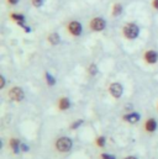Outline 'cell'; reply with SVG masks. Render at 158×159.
I'll return each mask as SVG.
<instances>
[{
	"label": "cell",
	"mask_w": 158,
	"mask_h": 159,
	"mask_svg": "<svg viewBox=\"0 0 158 159\" xmlns=\"http://www.w3.org/2000/svg\"><path fill=\"white\" fill-rule=\"evenodd\" d=\"M17 1H19V0H9V2H10V4H12V5L17 4Z\"/></svg>",
	"instance_id": "obj_23"
},
{
	"label": "cell",
	"mask_w": 158,
	"mask_h": 159,
	"mask_svg": "<svg viewBox=\"0 0 158 159\" xmlns=\"http://www.w3.org/2000/svg\"><path fill=\"white\" fill-rule=\"evenodd\" d=\"M47 80H48V84H51V85L54 84V80H53V78H52L49 74H47Z\"/></svg>",
	"instance_id": "obj_18"
},
{
	"label": "cell",
	"mask_w": 158,
	"mask_h": 159,
	"mask_svg": "<svg viewBox=\"0 0 158 159\" xmlns=\"http://www.w3.org/2000/svg\"><path fill=\"white\" fill-rule=\"evenodd\" d=\"M145 58H146V61H147L150 64H153V63H156V62H157L158 54L155 52V51H148V52H146Z\"/></svg>",
	"instance_id": "obj_7"
},
{
	"label": "cell",
	"mask_w": 158,
	"mask_h": 159,
	"mask_svg": "<svg viewBox=\"0 0 158 159\" xmlns=\"http://www.w3.org/2000/svg\"><path fill=\"white\" fill-rule=\"evenodd\" d=\"M90 26H92V28H93L94 31H101V30H104V27H105V21H104L103 19H100V17H95V19L90 22Z\"/></svg>",
	"instance_id": "obj_4"
},
{
	"label": "cell",
	"mask_w": 158,
	"mask_h": 159,
	"mask_svg": "<svg viewBox=\"0 0 158 159\" xmlns=\"http://www.w3.org/2000/svg\"><path fill=\"white\" fill-rule=\"evenodd\" d=\"M80 125H82V121H80V120H79V121H75V123L72 126V128H77V127L80 126Z\"/></svg>",
	"instance_id": "obj_19"
},
{
	"label": "cell",
	"mask_w": 158,
	"mask_h": 159,
	"mask_svg": "<svg viewBox=\"0 0 158 159\" xmlns=\"http://www.w3.org/2000/svg\"><path fill=\"white\" fill-rule=\"evenodd\" d=\"M156 128H157V122H156V120H153V118L147 120V122H146V130H147L148 132H153Z\"/></svg>",
	"instance_id": "obj_9"
},
{
	"label": "cell",
	"mask_w": 158,
	"mask_h": 159,
	"mask_svg": "<svg viewBox=\"0 0 158 159\" xmlns=\"http://www.w3.org/2000/svg\"><path fill=\"white\" fill-rule=\"evenodd\" d=\"M68 28H69L70 33L74 35V36H78V35H80V32H82V25H80L78 21L70 22L69 26H68Z\"/></svg>",
	"instance_id": "obj_5"
},
{
	"label": "cell",
	"mask_w": 158,
	"mask_h": 159,
	"mask_svg": "<svg viewBox=\"0 0 158 159\" xmlns=\"http://www.w3.org/2000/svg\"><path fill=\"white\" fill-rule=\"evenodd\" d=\"M101 158L103 159H115L113 156H108V154H103V156H101Z\"/></svg>",
	"instance_id": "obj_20"
},
{
	"label": "cell",
	"mask_w": 158,
	"mask_h": 159,
	"mask_svg": "<svg viewBox=\"0 0 158 159\" xmlns=\"http://www.w3.org/2000/svg\"><path fill=\"white\" fill-rule=\"evenodd\" d=\"M0 88H4V85H5V83H4V77H0Z\"/></svg>",
	"instance_id": "obj_21"
},
{
	"label": "cell",
	"mask_w": 158,
	"mask_h": 159,
	"mask_svg": "<svg viewBox=\"0 0 158 159\" xmlns=\"http://www.w3.org/2000/svg\"><path fill=\"white\" fill-rule=\"evenodd\" d=\"M153 6H155L156 9H158V0H153Z\"/></svg>",
	"instance_id": "obj_22"
},
{
	"label": "cell",
	"mask_w": 158,
	"mask_h": 159,
	"mask_svg": "<svg viewBox=\"0 0 158 159\" xmlns=\"http://www.w3.org/2000/svg\"><path fill=\"white\" fill-rule=\"evenodd\" d=\"M125 120H126V121H129L130 123H136V122H139V120H140V115H139V114L132 112V114L126 115V116H125Z\"/></svg>",
	"instance_id": "obj_8"
},
{
	"label": "cell",
	"mask_w": 158,
	"mask_h": 159,
	"mask_svg": "<svg viewBox=\"0 0 158 159\" xmlns=\"http://www.w3.org/2000/svg\"><path fill=\"white\" fill-rule=\"evenodd\" d=\"M69 106H70V102H69V100H68V99L63 97V99H61V100H59V109L66 110V109H68Z\"/></svg>",
	"instance_id": "obj_11"
},
{
	"label": "cell",
	"mask_w": 158,
	"mask_h": 159,
	"mask_svg": "<svg viewBox=\"0 0 158 159\" xmlns=\"http://www.w3.org/2000/svg\"><path fill=\"white\" fill-rule=\"evenodd\" d=\"M48 40H49V42H51L52 45H57V43L59 42V36H58L57 33H52V35H49Z\"/></svg>",
	"instance_id": "obj_12"
},
{
	"label": "cell",
	"mask_w": 158,
	"mask_h": 159,
	"mask_svg": "<svg viewBox=\"0 0 158 159\" xmlns=\"http://www.w3.org/2000/svg\"><path fill=\"white\" fill-rule=\"evenodd\" d=\"M121 11H122V6L120 5V4H115V6H114V15L115 16H117V15H120L121 14Z\"/></svg>",
	"instance_id": "obj_13"
},
{
	"label": "cell",
	"mask_w": 158,
	"mask_h": 159,
	"mask_svg": "<svg viewBox=\"0 0 158 159\" xmlns=\"http://www.w3.org/2000/svg\"><path fill=\"white\" fill-rule=\"evenodd\" d=\"M96 144H98L99 147H103V146L105 144V138H104V137L98 138V140H96Z\"/></svg>",
	"instance_id": "obj_15"
},
{
	"label": "cell",
	"mask_w": 158,
	"mask_h": 159,
	"mask_svg": "<svg viewBox=\"0 0 158 159\" xmlns=\"http://www.w3.org/2000/svg\"><path fill=\"white\" fill-rule=\"evenodd\" d=\"M9 96L14 101H21L23 99V91L20 88H12L9 92Z\"/></svg>",
	"instance_id": "obj_3"
},
{
	"label": "cell",
	"mask_w": 158,
	"mask_h": 159,
	"mask_svg": "<svg viewBox=\"0 0 158 159\" xmlns=\"http://www.w3.org/2000/svg\"><path fill=\"white\" fill-rule=\"evenodd\" d=\"M12 19L17 20V21H19V24H22V21H23V16H22V15H16V14H12Z\"/></svg>",
	"instance_id": "obj_14"
},
{
	"label": "cell",
	"mask_w": 158,
	"mask_h": 159,
	"mask_svg": "<svg viewBox=\"0 0 158 159\" xmlns=\"http://www.w3.org/2000/svg\"><path fill=\"white\" fill-rule=\"evenodd\" d=\"M125 159H136L135 157H127V158H125Z\"/></svg>",
	"instance_id": "obj_24"
},
{
	"label": "cell",
	"mask_w": 158,
	"mask_h": 159,
	"mask_svg": "<svg viewBox=\"0 0 158 159\" xmlns=\"http://www.w3.org/2000/svg\"><path fill=\"white\" fill-rule=\"evenodd\" d=\"M10 146H11V148L14 149V152H15V153H17V152L20 151L21 142H20V141H17V140H11V141H10Z\"/></svg>",
	"instance_id": "obj_10"
},
{
	"label": "cell",
	"mask_w": 158,
	"mask_h": 159,
	"mask_svg": "<svg viewBox=\"0 0 158 159\" xmlns=\"http://www.w3.org/2000/svg\"><path fill=\"white\" fill-rule=\"evenodd\" d=\"M42 2H43V0H32V4L35 5V6H41L42 5Z\"/></svg>",
	"instance_id": "obj_16"
},
{
	"label": "cell",
	"mask_w": 158,
	"mask_h": 159,
	"mask_svg": "<svg viewBox=\"0 0 158 159\" xmlns=\"http://www.w3.org/2000/svg\"><path fill=\"white\" fill-rule=\"evenodd\" d=\"M89 71H90V74H93V75H94V74L96 73V68H95V66L93 64V66L90 67V69H89Z\"/></svg>",
	"instance_id": "obj_17"
},
{
	"label": "cell",
	"mask_w": 158,
	"mask_h": 159,
	"mask_svg": "<svg viewBox=\"0 0 158 159\" xmlns=\"http://www.w3.org/2000/svg\"><path fill=\"white\" fill-rule=\"evenodd\" d=\"M110 92H111L113 96L120 97V96L122 95V86H121L119 83H114V84H111V86H110Z\"/></svg>",
	"instance_id": "obj_6"
},
{
	"label": "cell",
	"mask_w": 158,
	"mask_h": 159,
	"mask_svg": "<svg viewBox=\"0 0 158 159\" xmlns=\"http://www.w3.org/2000/svg\"><path fill=\"white\" fill-rule=\"evenodd\" d=\"M124 33L127 38H136L139 36V27L135 24H129L125 26Z\"/></svg>",
	"instance_id": "obj_2"
},
{
	"label": "cell",
	"mask_w": 158,
	"mask_h": 159,
	"mask_svg": "<svg viewBox=\"0 0 158 159\" xmlns=\"http://www.w3.org/2000/svg\"><path fill=\"white\" fill-rule=\"evenodd\" d=\"M56 148H57L59 152L66 153V152H68V151L72 148V141H70L69 138H67V137H62V138H59V140L56 142Z\"/></svg>",
	"instance_id": "obj_1"
}]
</instances>
